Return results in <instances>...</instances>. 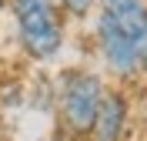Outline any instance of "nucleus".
I'll use <instances>...</instances> for the list:
<instances>
[{"mask_svg":"<svg viewBox=\"0 0 147 141\" xmlns=\"http://www.w3.org/2000/svg\"><path fill=\"white\" fill-rule=\"evenodd\" d=\"M54 3L64 10V17L74 20V24H84L94 14V0H54Z\"/></svg>","mask_w":147,"mask_h":141,"instance_id":"nucleus-5","label":"nucleus"},{"mask_svg":"<svg viewBox=\"0 0 147 141\" xmlns=\"http://www.w3.org/2000/svg\"><path fill=\"white\" fill-rule=\"evenodd\" d=\"M13 37L20 54L34 64H54L67 50V24L64 10L54 0H7Z\"/></svg>","mask_w":147,"mask_h":141,"instance_id":"nucleus-2","label":"nucleus"},{"mask_svg":"<svg viewBox=\"0 0 147 141\" xmlns=\"http://www.w3.org/2000/svg\"><path fill=\"white\" fill-rule=\"evenodd\" d=\"M107 91L100 71L94 67H64L54 77V114L60 124V134L67 141H87L94 128V114L100 108V97Z\"/></svg>","mask_w":147,"mask_h":141,"instance_id":"nucleus-3","label":"nucleus"},{"mask_svg":"<svg viewBox=\"0 0 147 141\" xmlns=\"http://www.w3.org/2000/svg\"><path fill=\"white\" fill-rule=\"evenodd\" d=\"M3 10H7V0H0V20H3Z\"/></svg>","mask_w":147,"mask_h":141,"instance_id":"nucleus-6","label":"nucleus"},{"mask_svg":"<svg viewBox=\"0 0 147 141\" xmlns=\"http://www.w3.org/2000/svg\"><path fill=\"white\" fill-rule=\"evenodd\" d=\"M90 40L104 74L127 87L147 81V0H94Z\"/></svg>","mask_w":147,"mask_h":141,"instance_id":"nucleus-1","label":"nucleus"},{"mask_svg":"<svg viewBox=\"0 0 147 141\" xmlns=\"http://www.w3.org/2000/svg\"><path fill=\"white\" fill-rule=\"evenodd\" d=\"M127 138H130V97L120 84L114 87L107 84L87 141H127Z\"/></svg>","mask_w":147,"mask_h":141,"instance_id":"nucleus-4","label":"nucleus"}]
</instances>
